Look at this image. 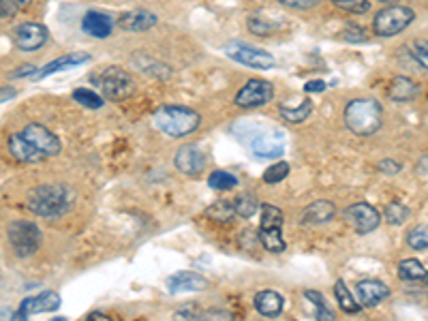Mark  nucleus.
<instances>
[{
	"mask_svg": "<svg viewBox=\"0 0 428 321\" xmlns=\"http://www.w3.org/2000/svg\"><path fill=\"white\" fill-rule=\"evenodd\" d=\"M82 28L86 34H91V37L105 39V37H110L114 30V17L105 11H88L82 20Z\"/></svg>",
	"mask_w": 428,
	"mask_h": 321,
	"instance_id": "16",
	"label": "nucleus"
},
{
	"mask_svg": "<svg viewBox=\"0 0 428 321\" xmlns=\"http://www.w3.org/2000/svg\"><path fill=\"white\" fill-rule=\"evenodd\" d=\"M334 214H336V208H334L332 202L317 200V202H313L311 206L305 208L300 221H302V225H324V223L334 219Z\"/></svg>",
	"mask_w": 428,
	"mask_h": 321,
	"instance_id": "20",
	"label": "nucleus"
},
{
	"mask_svg": "<svg viewBox=\"0 0 428 321\" xmlns=\"http://www.w3.org/2000/svg\"><path fill=\"white\" fill-rule=\"evenodd\" d=\"M341 37H343L345 41H349V43H366V41H368L366 30H364L362 26H358V24H349V26L343 30Z\"/></svg>",
	"mask_w": 428,
	"mask_h": 321,
	"instance_id": "41",
	"label": "nucleus"
},
{
	"mask_svg": "<svg viewBox=\"0 0 428 321\" xmlns=\"http://www.w3.org/2000/svg\"><path fill=\"white\" fill-rule=\"evenodd\" d=\"M20 7H17L15 0H0V20H7V17H13Z\"/></svg>",
	"mask_w": 428,
	"mask_h": 321,
	"instance_id": "43",
	"label": "nucleus"
},
{
	"mask_svg": "<svg viewBox=\"0 0 428 321\" xmlns=\"http://www.w3.org/2000/svg\"><path fill=\"white\" fill-rule=\"evenodd\" d=\"M409 54L414 56L416 62H420V67L428 69V41L426 39H414L409 41Z\"/></svg>",
	"mask_w": 428,
	"mask_h": 321,
	"instance_id": "38",
	"label": "nucleus"
},
{
	"mask_svg": "<svg viewBox=\"0 0 428 321\" xmlns=\"http://www.w3.org/2000/svg\"><path fill=\"white\" fill-rule=\"evenodd\" d=\"M206 214L212 219V221H219V223H229L234 221L236 217V210H234V204L229 202H217L214 206H210L206 210Z\"/></svg>",
	"mask_w": 428,
	"mask_h": 321,
	"instance_id": "31",
	"label": "nucleus"
},
{
	"mask_svg": "<svg viewBox=\"0 0 428 321\" xmlns=\"http://www.w3.org/2000/svg\"><path fill=\"white\" fill-rule=\"evenodd\" d=\"M345 221L351 225L353 231H358V234H370V231L379 227L381 217H379V212L368 204H353L345 210Z\"/></svg>",
	"mask_w": 428,
	"mask_h": 321,
	"instance_id": "11",
	"label": "nucleus"
},
{
	"mask_svg": "<svg viewBox=\"0 0 428 321\" xmlns=\"http://www.w3.org/2000/svg\"><path fill=\"white\" fill-rule=\"evenodd\" d=\"M174 165L187 176H198L206 167V154L198 146H182L174 156Z\"/></svg>",
	"mask_w": 428,
	"mask_h": 321,
	"instance_id": "14",
	"label": "nucleus"
},
{
	"mask_svg": "<svg viewBox=\"0 0 428 321\" xmlns=\"http://www.w3.org/2000/svg\"><path fill=\"white\" fill-rule=\"evenodd\" d=\"M383 110L379 101L374 99H353L345 107V124L347 129L360 137L374 135L381 129Z\"/></svg>",
	"mask_w": 428,
	"mask_h": 321,
	"instance_id": "2",
	"label": "nucleus"
},
{
	"mask_svg": "<svg viewBox=\"0 0 428 321\" xmlns=\"http://www.w3.org/2000/svg\"><path fill=\"white\" fill-rule=\"evenodd\" d=\"M246 26H248V30H251L253 34H257V37H270V34L274 32V26L268 20H263V17H259V15L248 17Z\"/></svg>",
	"mask_w": 428,
	"mask_h": 321,
	"instance_id": "39",
	"label": "nucleus"
},
{
	"mask_svg": "<svg viewBox=\"0 0 428 321\" xmlns=\"http://www.w3.org/2000/svg\"><path fill=\"white\" fill-rule=\"evenodd\" d=\"M154 124L169 137H187L198 131L202 116L185 105H165L154 112Z\"/></svg>",
	"mask_w": 428,
	"mask_h": 321,
	"instance_id": "3",
	"label": "nucleus"
},
{
	"mask_svg": "<svg viewBox=\"0 0 428 321\" xmlns=\"http://www.w3.org/2000/svg\"><path fill=\"white\" fill-rule=\"evenodd\" d=\"M71 204H73V193L64 185H41L32 189L26 200L28 210L43 219L62 217V214L69 212Z\"/></svg>",
	"mask_w": 428,
	"mask_h": 321,
	"instance_id": "1",
	"label": "nucleus"
},
{
	"mask_svg": "<svg viewBox=\"0 0 428 321\" xmlns=\"http://www.w3.org/2000/svg\"><path fill=\"white\" fill-rule=\"evenodd\" d=\"M24 135V139H28L30 144L37 148L43 156H56L60 154L62 150V144H60V139L54 135L49 129H45L43 124H37V122H32V124H26V127L20 131Z\"/></svg>",
	"mask_w": 428,
	"mask_h": 321,
	"instance_id": "10",
	"label": "nucleus"
},
{
	"mask_svg": "<svg viewBox=\"0 0 428 321\" xmlns=\"http://www.w3.org/2000/svg\"><path fill=\"white\" fill-rule=\"evenodd\" d=\"M407 244L414 248V251H424L428 248V225H418L407 234Z\"/></svg>",
	"mask_w": 428,
	"mask_h": 321,
	"instance_id": "35",
	"label": "nucleus"
},
{
	"mask_svg": "<svg viewBox=\"0 0 428 321\" xmlns=\"http://www.w3.org/2000/svg\"><path fill=\"white\" fill-rule=\"evenodd\" d=\"M13 41L24 51H37L47 41V28L37 22H24L13 30Z\"/></svg>",
	"mask_w": 428,
	"mask_h": 321,
	"instance_id": "12",
	"label": "nucleus"
},
{
	"mask_svg": "<svg viewBox=\"0 0 428 321\" xmlns=\"http://www.w3.org/2000/svg\"><path fill=\"white\" fill-rule=\"evenodd\" d=\"M281 5L289 7V9H300V11H309L313 7H317L321 0H278Z\"/></svg>",
	"mask_w": 428,
	"mask_h": 321,
	"instance_id": "42",
	"label": "nucleus"
},
{
	"mask_svg": "<svg viewBox=\"0 0 428 321\" xmlns=\"http://www.w3.org/2000/svg\"><path fill=\"white\" fill-rule=\"evenodd\" d=\"M208 287V278L198 272H176L167 278L169 294H191V292H204Z\"/></svg>",
	"mask_w": 428,
	"mask_h": 321,
	"instance_id": "15",
	"label": "nucleus"
},
{
	"mask_svg": "<svg viewBox=\"0 0 428 321\" xmlns=\"http://www.w3.org/2000/svg\"><path fill=\"white\" fill-rule=\"evenodd\" d=\"M311 112H313V103L309 99H302L298 105H289V103L281 105V116H283V120H287L292 124H298L302 120H307Z\"/></svg>",
	"mask_w": 428,
	"mask_h": 321,
	"instance_id": "27",
	"label": "nucleus"
},
{
	"mask_svg": "<svg viewBox=\"0 0 428 321\" xmlns=\"http://www.w3.org/2000/svg\"><path fill=\"white\" fill-rule=\"evenodd\" d=\"M418 93H420V86L405 75L394 78L392 84L388 86V97L392 101H412Z\"/></svg>",
	"mask_w": 428,
	"mask_h": 321,
	"instance_id": "23",
	"label": "nucleus"
},
{
	"mask_svg": "<svg viewBox=\"0 0 428 321\" xmlns=\"http://www.w3.org/2000/svg\"><path fill=\"white\" fill-rule=\"evenodd\" d=\"M7 238L17 257H30L41 246V229L30 221H13L7 229Z\"/></svg>",
	"mask_w": 428,
	"mask_h": 321,
	"instance_id": "5",
	"label": "nucleus"
},
{
	"mask_svg": "<svg viewBox=\"0 0 428 321\" xmlns=\"http://www.w3.org/2000/svg\"><path fill=\"white\" fill-rule=\"evenodd\" d=\"M99 86H101L103 97L110 101H122V99L131 97L135 91V84H133L131 75L120 67L105 69L99 78Z\"/></svg>",
	"mask_w": 428,
	"mask_h": 321,
	"instance_id": "6",
	"label": "nucleus"
},
{
	"mask_svg": "<svg viewBox=\"0 0 428 321\" xmlns=\"http://www.w3.org/2000/svg\"><path fill=\"white\" fill-rule=\"evenodd\" d=\"M7 146H9V152L13 154V158H17L20 163H39V160L45 158L28 139H24L22 133H13L7 141Z\"/></svg>",
	"mask_w": 428,
	"mask_h": 321,
	"instance_id": "19",
	"label": "nucleus"
},
{
	"mask_svg": "<svg viewBox=\"0 0 428 321\" xmlns=\"http://www.w3.org/2000/svg\"><path fill=\"white\" fill-rule=\"evenodd\" d=\"M336 9H341L345 13H366L370 9L368 0H332Z\"/></svg>",
	"mask_w": 428,
	"mask_h": 321,
	"instance_id": "40",
	"label": "nucleus"
},
{
	"mask_svg": "<svg viewBox=\"0 0 428 321\" xmlns=\"http://www.w3.org/2000/svg\"><path fill=\"white\" fill-rule=\"evenodd\" d=\"M60 294L56 292H43L39 296H30L22 300L20 311L15 313V319H24L28 315H37V313H51L60 307Z\"/></svg>",
	"mask_w": 428,
	"mask_h": 321,
	"instance_id": "13",
	"label": "nucleus"
},
{
	"mask_svg": "<svg viewBox=\"0 0 428 321\" xmlns=\"http://www.w3.org/2000/svg\"><path fill=\"white\" fill-rule=\"evenodd\" d=\"M305 296H307V298L313 302V305L317 307V319H324V321L334 319V313L330 311V307H328V302H326L324 294H321V292H315V289H307Z\"/></svg>",
	"mask_w": 428,
	"mask_h": 321,
	"instance_id": "32",
	"label": "nucleus"
},
{
	"mask_svg": "<svg viewBox=\"0 0 428 321\" xmlns=\"http://www.w3.org/2000/svg\"><path fill=\"white\" fill-rule=\"evenodd\" d=\"M424 283L428 285V272H426V276H424Z\"/></svg>",
	"mask_w": 428,
	"mask_h": 321,
	"instance_id": "51",
	"label": "nucleus"
},
{
	"mask_svg": "<svg viewBox=\"0 0 428 321\" xmlns=\"http://www.w3.org/2000/svg\"><path fill=\"white\" fill-rule=\"evenodd\" d=\"M91 60V54L88 51H73V54H67V56H60L56 60L47 62L41 71H37V78L43 80L51 73H58V71H67V69H75L84 62Z\"/></svg>",
	"mask_w": 428,
	"mask_h": 321,
	"instance_id": "21",
	"label": "nucleus"
},
{
	"mask_svg": "<svg viewBox=\"0 0 428 321\" xmlns=\"http://www.w3.org/2000/svg\"><path fill=\"white\" fill-rule=\"evenodd\" d=\"M274 97V86L265 80H251L246 82L238 95H236V105L244 107V110H253V107H261L268 101H272Z\"/></svg>",
	"mask_w": 428,
	"mask_h": 321,
	"instance_id": "9",
	"label": "nucleus"
},
{
	"mask_svg": "<svg viewBox=\"0 0 428 321\" xmlns=\"http://www.w3.org/2000/svg\"><path fill=\"white\" fill-rule=\"evenodd\" d=\"M176 317H182V319H198L200 317V311L195 309V307H185L176 313Z\"/></svg>",
	"mask_w": 428,
	"mask_h": 321,
	"instance_id": "46",
	"label": "nucleus"
},
{
	"mask_svg": "<svg viewBox=\"0 0 428 321\" xmlns=\"http://www.w3.org/2000/svg\"><path fill=\"white\" fill-rule=\"evenodd\" d=\"M15 78H22V75H37V69H34L32 64H28V67H22V69H17L15 73H13Z\"/></svg>",
	"mask_w": 428,
	"mask_h": 321,
	"instance_id": "48",
	"label": "nucleus"
},
{
	"mask_svg": "<svg viewBox=\"0 0 428 321\" xmlns=\"http://www.w3.org/2000/svg\"><path fill=\"white\" fill-rule=\"evenodd\" d=\"M379 3H385V5H392V3H396V0H379Z\"/></svg>",
	"mask_w": 428,
	"mask_h": 321,
	"instance_id": "50",
	"label": "nucleus"
},
{
	"mask_svg": "<svg viewBox=\"0 0 428 321\" xmlns=\"http://www.w3.org/2000/svg\"><path fill=\"white\" fill-rule=\"evenodd\" d=\"M225 54L234 62H240V64L251 67V69L268 71V69L274 67V56H272V54H268L263 49H257V47H251V45H244V43H227L225 45Z\"/></svg>",
	"mask_w": 428,
	"mask_h": 321,
	"instance_id": "7",
	"label": "nucleus"
},
{
	"mask_svg": "<svg viewBox=\"0 0 428 321\" xmlns=\"http://www.w3.org/2000/svg\"><path fill=\"white\" fill-rule=\"evenodd\" d=\"M255 309L263 317H278L285 309V298L272 289H263L255 296Z\"/></svg>",
	"mask_w": 428,
	"mask_h": 321,
	"instance_id": "22",
	"label": "nucleus"
},
{
	"mask_svg": "<svg viewBox=\"0 0 428 321\" xmlns=\"http://www.w3.org/2000/svg\"><path fill=\"white\" fill-rule=\"evenodd\" d=\"M287 174H289V163L278 160V163L270 165L263 171V182L265 185H278V182L285 180V178H287Z\"/></svg>",
	"mask_w": 428,
	"mask_h": 321,
	"instance_id": "33",
	"label": "nucleus"
},
{
	"mask_svg": "<svg viewBox=\"0 0 428 321\" xmlns=\"http://www.w3.org/2000/svg\"><path fill=\"white\" fill-rule=\"evenodd\" d=\"M414 20H416L414 9L403 7V5H392L374 15L372 30L377 37H394V34L403 32Z\"/></svg>",
	"mask_w": 428,
	"mask_h": 321,
	"instance_id": "4",
	"label": "nucleus"
},
{
	"mask_svg": "<svg viewBox=\"0 0 428 321\" xmlns=\"http://www.w3.org/2000/svg\"><path fill=\"white\" fill-rule=\"evenodd\" d=\"M15 95H17V91H15V88H11V86H3V88H0V103L11 101Z\"/></svg>",
	"mask_w": 428,
	"mask_h": 321,
	"instance_id": "47",
	"label": "nucleus"
},
{
	"mask_svg": "<svg viewBox=\"0 0 428 321\" xmlns=\"http://www.w3.org/2000/svg\"><path fill=\"white\" fill-rule=\"evenodd\" d=\"M248 148L255 156L261 158H276L285 150V135L278 129H259L251 139H248Z\"/></svg>",
	"mask_w": 428,
	"mask_h": 321,
	"instance_id": "8",
	"label": "nucleus"
},
{
	"mask_svg": "<svg viewBox=\"0 0 428 321\" xmlns=\"http://www.w3.org/2000/svg\"><path fill=\"white\" fill-rule=\"evenodd\" d=\"M324 91H326V84L321 80H313L305 84V93H324Z\"/></svg>",
	"mask_w": 428,
	"mask_h": 321,
	"instance_id": "45",
	"label": "nucleus"
},
{
	"mask_svg": "<svg viewBox=\"0 0 428 321\" xmlns=\"http://www.w3.org/2000/svg\"><path fill=\"white\" fill-rule=\"evenodd\" d=\"M15 3H17V7H20V9H26L30 5V0H15Z\"/></svg>",
	"mask_w": 428,
	"mask_h": 321,
	"instance_id": "49",
	"label": "nucleus"
},
{
	"mask_svg": "<svg viewBox=\"0 0 428 321\" xmlns=\"http://www.w3.org/2000/svg\"><path fill=\"white\" fill-rule=\"evenodd\" d=\"M426 272L428 270L418 259H403L399 263V278L403 281H424Z\"/></svg>",
	"mask_w": 428,
	"mask_h": 321,
	"instance_id": "28",
	"label": "nucleus"
},
{
	"mask_svg": "<svg viewBox=\"0 0 428 321\" xmlns=\"http://www.w3.org/2000/svg\"><path fill=\"white\" fill-rule=\"evenodd\" d=\"M133 62L139 71H144L146 75H152L156 80H167L171 75V69L167 64H163L160 60H154L150 56H144V54H135Z\"/></svg>",
	"mask_w": 428,
	"mask_h": 321,
	"instance_id": "24",
	"label": "nucleus"
},
{
	"mask_svg": "<svg viewBox=\"0 0 428 321\" xmlns=\"http://www.w3.org/2000/svg\"><path fill=\"white\" fill-rule=\"evenodd\" d=\"M379 169L383 174H399L403 169V165L396 163V160H392V158H385V160H381V163H379Z\"/></svg>",
	"mask_w": 428,
	"mask_h": 321,
	"instance_id": "44",
	"label": "nucleus"
},
{
	"mask_svg": "<svg viewBox=\"0 0 428 321\" xmlns=\"http://www.w3.org/2000/svg\"><path fill=\"white\" fill-rule=\"evenodd\" d=\"M259 244L270 253H283L287 244L283 240V227H259Z\"/></svg>",
	"mask_w": 428,
	"mask_h": 321,
	"instance_id": "25",
	"label": "nucleus"
},
{
	"mask_svg": "<svg viewBox=\"0 0 428 321\" xmlns=\"http://www.w3.org/2000/svg\"><path fill=\"white\" fill-rule=\"evenodd\" d=\"M234 210H236V217L251 219L259 210V204L255 200V195H240V198H236V202H234Z\"/></svg>",
	"mask_w": 428,
	"mask_h": 321,
	"instance_id": "30",
	"label": "nucleus"
},
{
	"mask_svg": "<svg viewBox=\"0 0 428 321\" xmlns=\"http://www.w3.org/2000/svg\"><path fill=\"white\" fill-rule=\"evenodd\" d=\"M259 227H283V210L265 204L261 208V225Z\"/></svg>",
	"mask_w": 428,
	"mask_h": 321,
	"instance_id": "37",
	"label": "nucleus"
},
{
	"mask_svg": "<svg viewBox=\"0 0 428 321\" xmlns=\"http://www.w3.org/2000/svg\"><path fill=\"white\" fill-rule=\"evenodd\" d=\"M334 298H336V302H338V307H341V309H343L345 313H349V315L360 313V309H362V305H360V302H355L351 289L347 287L345 281H341V278H338V281L334 283Z\"/></svg>",
	"mask_w": 428,
	"mask_h": 321,
	"instance_id": "26",
	"label": "nucleus"
},
{
	"mask_svg": "<svg viewBox=\"0 0 428 321\" xmlns=\"http://www.w3.org/2000/svg\"><path fill=\"white\" fill-rule=\"evenodd\" d=\"M73 99L88 107V110H99V107H103V97H99L95 91H88V88H78V91L73 93Z\"/></svg>",
	"mask_w": 428,
	"mask_h": 321,
	"instance_id": "36",
	"label": "nucleus"
},
{
	"mask_svg": "<svg viewBox=\"0 0 428 321\" xmlns=\"http://www.w3.org/2000/svg\"><path fill=\"white\" fill-rule=\"evenodd\" d=\"M409 219V208L401 202H390L385 206V221L390 225H403Z\"/></svg>",
	"mask_w": 428,
	"mask_h": 321,
	"instance_id": "34",
	"label": "nucleus"
},
{
	"mask_svg": "<svg viewBox=\"0 0 428 321\" xmlns=\"http://www.w3.org/2000/svg\"><path fill=\"white\" fill-rule=\"evenodd\" d=\"M208 185H210V189H214V191H229V189H234V187L238 185V178H236L234 174H229V171L217 169V171H212V174H210Z\"/></svg>",
	"mask_w": 428,
	"mask_h": 321,
	"instance_id": "29",
	"label": "nucleus"
},
{
	"mask_svg": "<svg viewBox=\"0 0 428 321\" xmlns=\"http://www.w3.org/2000/svg\"><path fill=\"white\" fill-rule=\"evenodd\" d=\"M156 15L144 9H135V11H124L118 17V26L127 32H146L156 26Z\"/></svg>",
	"mask_w": 428,
	"mask_h": 321,
	"instance_id": "17",
	"label": "nucleus"
},
{
	"mask_svg": "<svg viewBox=\"0 0 428 321\" xmlns=\"http://www.w3.org/2000/svg\"><path fill=\"white\" fill-rule=\"evenodd\" d=\"M358 296H360V305L366 309L377 307L379 302H383L390 296V287L385 283L377 281V278H368V281H360L358 283Z\"/></svg>",
	"mask_w": 428,
	"mask_h": 321,
	"instance_id": "18",
	"label": "nucleus"
}]
</instances>
